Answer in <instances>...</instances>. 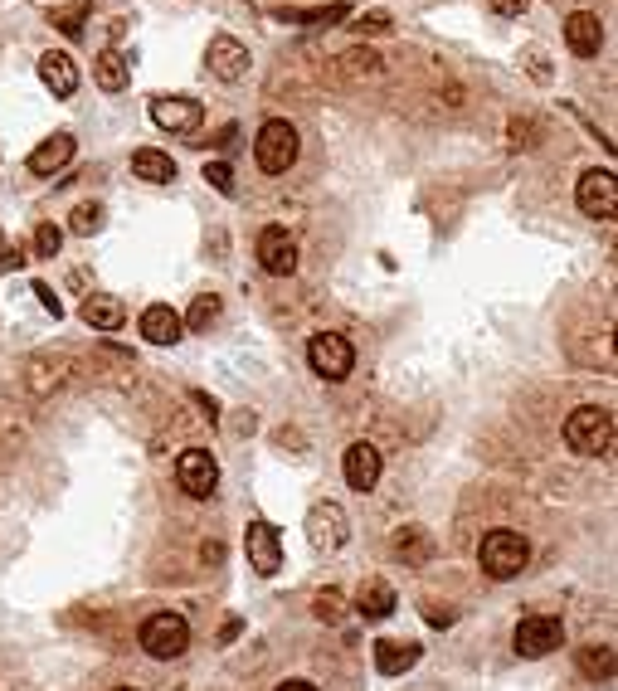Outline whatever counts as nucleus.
I'll list each match as a JSON object with an SVG mask.
<instances>
[{"instance_id":"nucleus-30","label":"nucleus","mask_w":618,"mask_h":691,"mask_svg":"<svg viewBox=\"0 0 618 691\" xmlns=\"http://www.w3.org/2000/svg\"><path fill=\"white\" fill-rule=\"evenodd\" d=\"M361 39H375V35H390V15L385 10H370V15H361L356 25H351Z\"/></svg>"},{"instance_id":"nucleus-24","label":"nucleus","mask_w":618,"mask_h":691,"mask_svg":"<svg viewBox=\"0 0 618 691\" xmlns=\"http://www.w3.org/2000/svg\"><path fill=\"white\" fill-rule=\"evenodd\" d=\"M584 677H599V682H614V648H599V643H589L575 653Z\"/></svg>"},{"instance_id":"nucleus-3","label":"nucleus","mask_w":618,"mask_h":691,"mask_svg":"<svg viewBox=\"0 0 618 691\" xmlns=\"http://www.w3.org/2000/svg\"><path fill=\"white\" fill-rule=\"evenodd\" d=\"M297 151H302V142H297V127H292L288 117H273V122H263V127H258V137H254L258 171L283 176V171L297 166Z\"/></svg>"},{"instance_id":"nucleus-39","label":"nucleus","mask_w":618,"mask_h":691,"mask_svg":"<svg viewBox=\"0 0 618 691\" xmlns=\"http://www.w3.org/2000/svg\"><path fill=\"white\" fill-rule=\"evenodd\" d=\"M278 691H317L312 682H302V677H288V682H278Z\"/></svg>"},{"instance_id":"nucleus-29","label":"nucleus","mask_w":618,"mask_h":691,"mask_svg":"<svg viewBox=\"0 0 618 691\" xmlns=\"http://www.w3.org/2000/svg\"><path fill=\"white\" fill-rule=\"evenodd\" d=\"M69 229L73 234H98L103 229V205H78L69 215Z\"/></svg>"},{"instance_id":"nucleus-19","label":"nucleus","mask_w":618,"mask_h":691,"mask_svg":"<svg viewBox=\"0 0 618 691\" xmlns=\"http://www.w3.org/2000/svg\"><path fill=\"white\" fill-rule=\"evenodd\" d=\"M419 662V643H400V638H380L375 643V672L380 677H404Z\"/></svg>"},{"instance_id":"nucleus-17","label":"nucleus","mask_w":618,"mask_h":691,"mask_svg":"<svg viewBox=\"0 0 618 691\" xmlns=\"http://www.w3.org/2000/svg\"><path fill=\"white\" fill-rule=\"evenodd\" d=\"M137 327H142V341H151V346H176V341H181V331H185L181 327V312H171L166 302H151Z\"/></svg>"},{"instance_id":"nucleus-18","label":"nucleus","mask_w":618,"mask_h":691,"mask_svg":"<svg viewBox=\"0 0 618 691\" xmlns=\"http://www.w3.org/2000/svg\"><path fill=\"white\" fill-rule=\"evenodd\" d=\"M39 78H44V88L54 93V98H73L78 93V64H73L69 54H44L39 59Z\"/></svg>"},{"instance_id":"nucleus-25","label":"nucleus","mask_w":618,"mask_h":691,"mask_svg":"<svg viewBox=\"0 0 618 691\" xmlns=\"http://www.w3.org/2000/svg\"><path fill=\"white\" fill-rule=\"evenodd\" d=\"M395 550H400V560H409V565H424V560L434 555V541H429V531H424V526H404L400 541H395Z\"/></svg>"},{"instance_id":"nucleus-28","label":"nucleus","mask_w":618,"mask_h":691,"mask_svg":"<svg viewBox=\"0 0 618 691\" xmlns=\"http://www.w3.org/2000/svg\"><path fill=\"white\" fill-rule=\"evenodd\" d=\"M312 614H317L322 623H341V619H346V599H341V589H327V594H317Z\"/></svg>"},{"instance_id":"nucleus-9","label":"nucleus","mask_w":618,"mask_h":691,"mask_svg":"<svg viewBox=\"0 0 618 691\" xmlns=\"http://www.w3.org/2000/svg\"><path fill=\"white\" fill-rule=\"evenodd\" d=\"M244 550H249L254 575H263V580L283 570V536H278L268 521H249V531H244Z\"/></svg>"},{"instance_id":"nucleus-22","label":"nucleus","mask_w":618,"mask_h":691,"mask_svg":"<svg viewBox=\"0 0 618 691\" xmlns=\"http://www.w3.org/2000/svg\"><path fill=\"white\" fill-rule=\"evenodd\" d=\"M356 614L370 619V623L390 619V614H395V589H390L385 580H365L361 594H356Z\"/></svg>"},{"instance_id":"nucleus-14","label":"nucleus","mask_w":618,"mask_h":691,"mask_svg":"<svg viewBox=\"0 0 618 691\" xmlns=\"http://www.w3.org/2000/svg\"><path fill=\"white\" fill-rule=\"evenodd\" d=\"M380 448L375 443H351L346 448V458H341V473H346V487L351 492H370L375 482H380Z\"/></svg>"},{"instance_id":"nucleus-37","label":"nucleus","mask_w":618,"mask_h":691,"mask_svg":"<svg viewBox=\"0 0 618 691\" xmlns=\"http://www.w3.org/2000/svg\"><path fill=\"white\" fill-rule=\"evenodd\" d=\"M35 292H39V302H44V307H49V312H54V317H59V312H64V307H59V297H54V292H49V283H35Z\"/></svg>"},{"instance_id":"nucleus-5","label":"nucleus","mask_w":618,"mask_h":691,"mask_svg":"<svg viewBox=\"0 0 618 691\" xmlns=\"http://www.w3.org/2000/svg\"><path fill=\"white\" fill-rule=\"evenodd\" d=\"M307 365H312L322 380H346L351 365H356V351H351V341H346L341 331H317V336L307 341Z\"/></svg>"},{"instance_id":"nucleus-33","label":"nucleus","mask_w":618,"mask_h":691,"mask_svg":"<svg viewBox=\"0 0 618 691\" xmlns=\"http://www.w3.org/2000/svg\"><path fill=\"white\" fill-rule=\"evenodd\" d=\"M205 181L229 195V190H234V171H229V161H205Z\"/></svg>"},{"instance_id":"nucleus-21","label":"nucleus","mask_w":618,"mask_h":691,"mask_svg":"<svg viewBox=\"0 0 618 691\" xmlns=\"http://www.w3.org/2000/svg\"><path fill=\"white\" fill-rule=\"evenodd\" d=\"M132 176L146 185H171L176 181V161H171L166 151H156V146H142V151L132 156Z\"/></svg>"},{"instance_id":"nucleus-13","label":"nucleus","mask_w":618,"mask_h":691,"mask_svg":"<svg viewBox=\"0 0 618 691\" xmlns=\"http://www.w3.org/2000/svg\"><path fill=\"white\" fill-rule=\"evenodd\" d=\"M205 64H210V73H215L219 83H239V78L249 73V49H244L234 35H215L210 39Z\"/></svg>"},{"instance_id":"nucleus-40","label":"nucleus","mask_w":618,"mask_h":691,"mask_svg":"<svg viewBox=\"0 0 618 691\" xmlns=\"http://www.w3.org/2000/svg\"><path fill=\"white\" fill-rule=\"evenodd\" d=\"M112 691H137V687H112Z\"/></svg>"},{"instance_id":"nucleus-34","label":"nucleus","mask_w":618,"mask_h":691,"mask_svg":"<svg viewBox=\"0 0 618 691\" xmlns=\"http://www.w3.org/2000/svg\"><path fill=\"white\" fill-rule=\"evenodd\" d=\"M346 69H356V73H375V69H380V59H375L370 49H351V54H346Z\"/></svg>"},{"instance_id":"nucleus-23","label":"nucleus","mask_w":618,"mask_h":691,"mask_svg":"<svg viewBox=\"0 0 618 691\" xmlns=\"http://www.w3.org/2000/svg\"><path fill=\"white\" fill-rule=\"evenodd\" d=\"M93 83H98L103 93H122V88L132 83V69H127V59H122L117 49H103V54L93 59Z\"/></svg>"},{"instance_id":"nucleus-8","label":"nucleus","mask_w":618,"mask_h":691,"mask_svg":"<svg viewBox=\"0 0 618 691\" xmlns=\"http://www.w3.org/2000/svg\"><path fill=\"white\" fill-rule=\"evenodd\" d=\"M575 200H580V210L589 219H614L618 215V181H614V171H584Z\"/></svg>"},{"instance_id":"nucleus-20","label":"nucleus","mask_w":618,"mask_h":691,"mask_svg":"<svg viewBox=\"0 0 618 691\" xmlns=\"http://www.w3.org/2000/svg\"><path fill=\"white\" fill-rule=\"evenodd\" d=\"M78 317H83L93 331H117L122 322H127V307H122L112 292H93V297L78 307Z\"/></svg>"},{"instance_id":"nucleus-10","label":"nucleus","mask_w":618,"mask_h":691,"mask_svg":"<svg viewBox=\"0 0 618 691\" xmlns=\"http://www.w3.org/2000/svg\"><path fill=\"white\" fill-rule=\"evenodd\" d=\"M258 263H263V273H273V278H292V273H297V239H292L288 229L268 224V229L258 234Z\"/></svg>"},{"instance_id":"nucleus-35","label":"nucleus","mask_w":618,"mask_h":691,"mask_svg":"<svg viewBox=\"0 0 618 691\" xmlns=\"http://www.w3.org/2000/svg\"><path fill=\"white\" fill-rule=\"evenodd\" d=\"M492 10H497L502 20H516V15L526 10V0H492Z\"/></svg>"},{"instance_id":"nucleus-16","label":"nucleus","mask_w":618,"mask_h":691,"mask_svg":"<svg viewBox=\"0 0 618 691\" xmlns=\"http://www.w3.org/2000/svg\"><path fill=\"white\" fill-rule=\"evenodd\" d=\"M73 151H78V142H73L69 132H54V137H44V142L30 151V171H35V176H59V171L73 161Z\"/></svg>"},{"instance_id":"nucleus-12","label":"nucleus","mask_w":618,"mask_h":691,"mask_svg":"<svg viewBox=\"0 0 618 691\" xmlns=\"http://www.w3.org/2000/svg\"><path fill=\"white\" fill-rule=\"evenodd\" d=\"M346 511L336 507V502H317V507L307 511V541L312 550H341L346 546Z\"/></svg>"},{"instance_id":"nucleus-36","label":"nucleus","mask_w":618,"mask_h":691,"mask_svg":"<svg viewBox=\"0 0 618 691\" xmlns=\"http://www.w3.org/2000/svg\"><path fill=\"white\" fill-rule=\"evenodd\" d=\"M10 268H20V249H10L5 234H0V273H10Z\"/></svg>"},{"instance_id":"nucleus-1","label":"nucleus","mask_w":618,"mask_h":691,"mask_svg":"<svg viewBox=\"0 0 618 691\" xmlns=\"http://www.w3.org/2000/svg\"><path fill=\"white\" fill-rule=\"evenodd\" d=\"M565 443L570 453L580 458H604L614 448V414L604 404H580L570 419H565Z\"/></svg>"},{"instance_id":"nucleus-7","label":"nucleus","mask_w":618,"mask_h":691,"mask_svg":"<svg viewBox=\"0 0 618 691\" xmlns=\"http://www.w3.org/2000/svg\"><path fill=\"white\" fill-rule=\"evenodd\" d=\"M176 482H181L185 497H215L219 487V463L215 453H205V448H185L181 458H176Z\"/></svg>"},{"instance_id":"nucleus-2","label":"nucleus","mask_w":618,"mask_h":691,"mask_svg":"<svg viewBox=\"0 0 618 691\" xmlns=\"http://www.w3.org/2000/svg\"><path fill=\"white\" fill-rule=\"evenodd\" d=\"M477 560H482V570H487L492 580H516V575L531 565V541H526L521 531L497 526V531H487V536H482Z\"/></svg>"},{"instance_id":"nucleus-32","label":"nucleus","mask_w":618,"mask_h":691,"mask_svg":"<svg viewBox=\"0 0 618 691\" xmlns=\"http://www.w3.org/2000/svg\"><path fill=\"white\" fill-rule=\"evenodd\" d=\"M83 20H88V5H69V10H54V25L64 35H83Z\"/></svg>"},{"instance_id":"nucleus-11","label":"nucleus","mask_w":618,"mask_h":691,"mask_svg":"<svg viewBox=\"0 0 618 691\" xmlns=\"http://www.w3.org/2000/svg\"><path fill=\"white\" fill-rule=\"evenodd\" d=\"M200 117H205V108H200L195 98H185V93H161V98H151V122H156L161 132H195Z\"/></svg>"},{"instance_id":"nucleus-26","label":"nucleus","mask_w":618,"mask_h":691,"mask_svg":"<svg viewBox=\"0 0 618 691\" xmlns=\"http://www.w3.org/2000/svg\"><path fill=\"white\" fill-rule=\"evenodd\" d=\"M215 317H219V297L210 292V297H195V302H190V312L181 317V327H190V331H210V327H215Z\"/></svg>"},{"instance_id":"nucleus-38","label":"nucleus","mask_w":618,"mask_h":691,"mask_svg":"<svg viewBox=\"0 0 618 691\" xmlns=\"http://www.w3.org/2000/svg\"><path fill=\"white\" fill-rule=\"evenodd\" d=\"M429 623H434V628H448V623H453V609H429Z\"/></svg>"},{"instance_id":"nucleus-27","label":"nucleus","mask_w":618,"mask_h":691,"mask_svg":"<svg viewBox=\"0 0 618 691\" xmlns=\"http://www.w3.org/2000/svg\"><path fill=\"white\" fill-rule=\"evenodd\" d=\"M278 20H302V25H331V20H346V5H327V10H278Z\"/></svg>"},{"instance_id":"nucleus-31","label":"nucleus","mask_w":618,"mask_h":691,"mask_svg":"<svg viewBox=\"0 0 618 691\" xmlns=\"http://www.w3.org/2000/svg\"><path fill=\"white\" fill-rule=\"evenodd\" d=\"M59 249H64V234H59L54 224H39V229H35V254L39 258H54Z\"/></svg>"},{"instance_id":"nucleus-6","label":"nucleus","mask_w":618,"mask_h":691,"mask_svg":"<svg viewBox=\"0 0 618 691\" xmlns=\"http://www.w3.org/2000/svg\"><path fill=\"white\" fill-rule=\"evenodd\" d=\"M560 643H565V623L555 619V614H531V619L516 623V633H511V648L521 657H550V653H560Z\"/></svg>"},{"instance_id":"nucleus-15","label":"nucleus","mask_w":618,"mask_h":691,"mask_svg":"<svg viewBox=\"0 0 618 691\" xmlns=\"http://www.w3.org/2000/svg\"><path fill=\"white\" fill-rule=\"evenodd\" d=\"M565 44H570V54L594 59V54L604 49V20L589 15V10H575V15L565 20Z\"/></svg>"},{"instance_id":"nucleus-4","label":"nucleus","mask_w":618,"mask_h":691,"mask_svg":"<svg viewBox=\"0 0 618 691\" xmlns=\"http://www.w3.org/2000/svg\"><path fill=\"white\" fill-rule=\"evenodd\" d=\"M142 653L156 657V662H171V657H181L185 648H190V623H185V614H151V619L142 623Z\"/></svg>"}]
</instances>
